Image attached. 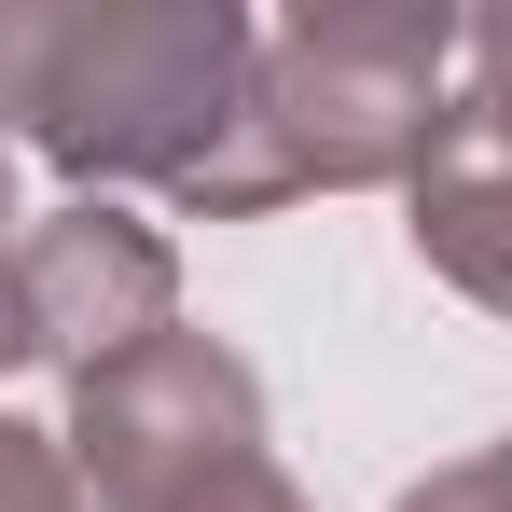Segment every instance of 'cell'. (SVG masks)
<instances>
[{
  "label": "cell",
  "mask_w": 512,
  "mask_h": 512,
  "mask_svg": "<svg viewBox=\"0 0 512 512\" xmlns=\"http://www.w3.org/2000/svg\"><path fill=\"white\" fill-rule=\"evenodd\" d=\"M457 14L443 0H305L291 28H263V139L291 194H360V180H416L443 139V70H457Z\"/></svg>",
  "instance_id": "2"
},
{
  "label": "cell",
  "mask_w": 512,
  "mask_h": 512,
  "mask_svg": "<svg viewBox=\"0 0 512 512\" xmlns=\"http://www.w3.org/2000/svg\"><path fill=\"white\" fill-rule=\"evenodd\" d=\"M70 471L97 512H180L263 457V374L222 333H153L70 388Z\"/></svg>",
  "instance_id": "3"
},
{
  "label": "cell",
  "mask_w": 512,
  "mask_h": 512,
  "mask_svg": "<svg viewBox=\"0 0 512 512\" xmlns=\"http://www.w3.org/2000/svg\"><path fill=\"white\" fill-rule=\"evenodd\" d=\"M14 277H28V346L70 388H84L97 360H125V346L180 333V250L139 208H111V194H70L56 222H28L14 236Z\"/></svg>",
  "instance_id": "4"
},
{
  "label": "cell",
  "mask_w": 512,
  "mask_h": 512,
  "mask_svg": "<svg viewBox=\"0 0 512 512\" xmlns=\"http://www.w3.org/2000/svg\"><path fill=\"white\" fill-rule=\"evenodd\" d=\"M14 360H42V346H28V277H14V236H0V374Z\"/></svg>",
  "instance_id": "10"
},
{
  "label": "cell",
  "mask_w": 512,
  "mask_h": 512,
  "mask_svg": "<svg viewBox=\"0 0 512 512\" xmlns=\"http://www.w3.org/2000/svg\"><path fill=\"white\" fill-rule=\"evenodd\" d=\"M0 512H97V499H84V471H70V443H56V429L0 416Z\"/></svg>",
  "instance_id": "6"
},
{
  "label": "cell",
  "mask_w": 512,
  "mask_h": 512,
  "mask_svg": "<svg viewBox=\"0 0 512 512\" xmlns=\"http://www.w3.org/2000/svg\"><path fill=\"white\" fill-rule=\"evenodd\" d=\"M263 84V28L236 0H97L56 14L42 42V84H28V153L42 167L97 180H180Z\"/></svg>",
  "instance_id": "1"
},
{
  "label": "cell",
  "mask_w": 512,
  "mask_h": 512,
  "mask_svg": "<svg viewBox=\"0 0 512 512\" xmlns=\"http://www.w3.org/2000/svg\"><path fill=\"white\" fill-rule=\"evenodd\" d=\"M180 512H305V485H291L277 457H250V471H222L208 499H180Z\"/></svg>",
  "instance_id": "9"
},
{
  "label": "cell",
  "mask_w": 512,
  "mask_h": 512,
  "mask_svg": "<svg viewBox=\"0 0 512 512\" xmlns=\"http://www.w3.org/2000/svg\"><path fill=\"white\" fill-rule=\"evenodd\" d=\"M457 56H471L457 111H471V125H485V139L512 153V0H499V14H471V42H457Z\"/></svg>",
  "instance_id": "8"
},
{
  "label": "cell",
  "mask_w": 512,
  "mask_h": 512,
  "mask_svg": "<svg viewBox=\"0 0 512 512\" xmlns=\"http://www.w3.org/2000/svg\"><path fill=\"white\" fill-rule=\"evenodd\" d=\"M402 208H416V263L429 277H443L457 305L512 319V153L471 125V111H443L429 167L402 180Z\"/></svg>",
  "instance_id": "5"
},
{
  "label": "cell",
  "mask_w": 512,
  "mask_h": 512,
  "mask_svg": "<svg viewBox=\"0 0 512 512\" xmlns=\"http://www.w3.org/2000/svg\"><path fill=\"white\" fill-rule=\"evenodd\" d=\"M388 512H512V429H499V443H471V457H443V471L402 485Z\"/></svg>",
  "instance_id": "7"
},
{
  "label": "cell",
  "mask_w": 512,
  "mask_h": 512,
  "mask_svg": "<svg viewBox=\"0 0 512 512\" xmlns=\"http://www.w3.org/2000/svg\"><path fill=\"white\" fill-rule=\"evenodd\" d=\"M0 222H14V139H0Z\"/></svg>",
  "instance_id": "11"
}]
</instances>
